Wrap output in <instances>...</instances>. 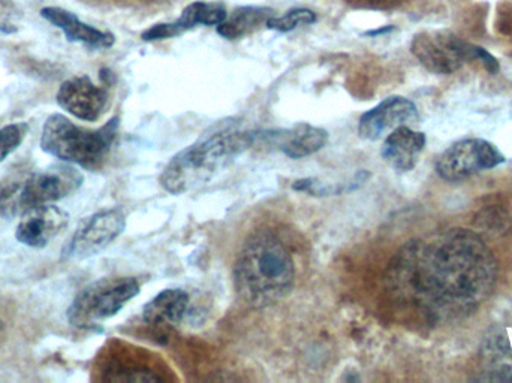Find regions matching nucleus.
Returning <instances> with one entry per match:
<instances>
[{
	"instance_id": "4468645a",
	"label": "nucleus",
	"mask_w": 512,
	"mask_h": 383,
	"mask_svg": "<svg viewBox=\"0 0 512 383\" xmlns=\"http://www.w3.org/2000/svg\"><path fill=\"white\" fill-rule=\"evenodd\" d=\"M227 9L221 3L195 2L180 15L179 20L174 23L156 24L152 29L143 33L144 41H159V39L173 38L179 36L186 30L194 29L197 26H215L227 20Z\"/></svg>"
},
{
	"instance_id": "f03ea898",
	"label": "nucleus",
	"mask_w": 512,
	"mask_h": 383,
	"mask_svg": "<svg viewBox=\"0 0 512 383\" xmlns=\"http://www.w3.org/2000/svg\"><path fill=\"white\" fill-rule=\"evenodd\" d=\"M294 280V259L274 232L261 229L246 238L234 265V286L248 306L265 309L279 303Z\"/></svg>"
},
{
	"instance_id": "4be33fe9",
	"label": "nucleus",
	"mask_w": 512,
	"mask_h": 383,
	"mask_svg": "<svg viewBox=\"0 0 512 383\" xmlns=\"http://www.w3.org/2000/svg\"><path fill=\"white\" fill-rule=\"evenodd\" d=\"M3 324L2 321H0V330H2Z\"/></svg>"
},
{
	"instance_id": "f8f14e48",
	"label": "nucleus",
	"mask_w": 512,
	"mask_h": 383,
	"mask_svg": "<svg viewBox=\"0 0 512 383\" xmlns=\"http://www.w3.org/2000/svg\"><path fill=\"white\" fill-rule=\"evenodd\" d=\"M327 143V131L310 125H297L282 131H256V144L274 147L291 159L315 155Z\"/></svg>"
},
{
	"instance_id": "ddd939ff",
	"label": "nucleus",
	"mask_w": 512,
	"mask_h": 383,
	"mask_svg": "<svg viewBox=\"0 0 512 383\" xmlns=\"http://www.w3.org/2000/svg\"><path fill=\"white\" fill-rule=\"evenodd\" d=\"M68 222V213L62 208L51 204L41 205L23 213L15 238L24 246L42 249L66 228Z\"/></svg>"
},
{
	"instance_id": "f3484780",
	"label": "nucleus",
	"mask_w": 512,
	"mask_h": 383,
	"mask_svg": "<svg viewBox=\"0 0 512 383\" xmlns=\"http://www.w3.org/2000/svg\"><path fill=\"white\" fill-rule=\"evenodd\" d=\"M189 309V295L183 289H165L144 306L143 319L146 324L164 327L183 321Z\"/></svg>"
},
{
	"instance_id": "f257e3e1",
	"label": "nucleus",
	"mask_w": 512,
	"mask_h": 383,
	"mask_svg": "<svg viewBox=\"0 0 512 383\" xmlns=\"http://www.w3.org/2000/svg\"><path fill=\"white\" fill-rule=\"evenodd\" d=\"M495 279L486 244L471 232L448 231L402 247L388 267L387 288L403 306L442 319L478 306Z\"/></svg>"
},
{
	"instance_id": "20e7f679",
	"label": "nucleus",
	"mask_w": 512,
	"mask_h": 383,
	"mask_svg": "<svg viewBox=\"0 0 512 383\" xmlns=\"http://www.w3.org/2000/svg\"><path fill=\"white\" fill-rule=\"evenodd\" d=\"M119 131L114 117L99 129H86L62 114H51L42 126L41 149L65 164L95 171L104 165Z\"/></svg>"
},
{
	"instance_id": "6e6552de",
	"label": "nucleus",
	"mask_w": 512,
	"mask_h": 383,
	"mask_svg": "<svg viewBox=\"0 0 512 383\" xmlns=\"http://www.w3.org/2000/svg\"><path fill=\"white\" fill-rule=\"evenodd\" d=\"M505 156L495 144L481 138L457 141L436 161V173L447 182H460L504 164Z\"/></svg>"
},
{
	"instance_id": "0eeeda50",
	"label": "nucleus",
	"mask_w": 512,
	"mask_h": 383,
	"mask_svg": "<svg viewBox=\"0 0 512 383\" xmlns=\"http://www.w3.org/2000/svg\"><path fill=\"white\" fill-rule=\"evenodd\" d=\"M411 50L427 71L448 75L459 71L468 60H478L481 47L448 30H430L415 36Z\"/></svg>"
},
{
	"instance_id": "7ed1b4c3",
	"label": "nucleus",
	"mask_w": 512,
	"mask_h": 383,
	"mask_svg": "<svg viewBox=\"0 0 512 383\" xmlns=\"http://www.w3.org/2000/svg\"><path fill=\"white\" fill-rule=\"evenodd\" d=\"M256 146V131L218 132L177 153L161 176L165 191L180 195L204 185L240 153Z\"/></svg>"
},
{
	"instance_id": "a211bd4d",
	"label": "nucleus",
	"mask_w": 512,
	"mask_h": 383,
	"mask_svg": "<svg viewBox=\"0 0 512 383\" xmlns=\"http://www.w3.org/2000/svg\"><path fill=\"white\" fill-rule=\"evenodd\" d=\"M273 17L270 9L265 8H240L233 12L230 20L219 24V35L228 39L242 38L255 30L259 24L267 23L268 18Z\"/></svg>"
},
{
	"instance_id": "dca6fc26",
	"label": "nucleus",
	"mask_w": 512,
	"mask_h": 383,
	"mask_svg": "<svg viewBox=\"0 0 512 383\" xmlns=\"http://www.w3.org/2000/svg\"><path fill=\"white\" fill-rule=\"evenodd\" d=\"M41 15L54 26L60 27L69 41L83 42L93 48H110L114 44V36L111 33L101 32L83 23L65 9L45 8L42 9Z\"/></svg>"
},
{
	"instance_id": "1a4fd4ad",
	"label": "nucleus",
	"mask_w": 512,
	"mask_h": 383,
	"mask_svg": "<svg viewBox=\"0 0 512 383\" xmlns=\"http://www.w3.org/2000/svg\"><path fill=\"white\" fill-rule=\"evenodd\" d=\"M126 228V217L120 208H107L84 219L63 249V259L78 261L90 258L110 246Z\"/></svg>"
},
{
	"instance_id": "2eb2a0df",
	"label": "nucleus",
	"mask_w": 512,
	"mask_h": 383,
	"mask_svg": "<svg viewBox=\"0 0 512 383\" xmlns=\"http://www.w3.org/2000/svg\"><path fill=\"white\" fill-rule=\"evenodd\" d=\"M426 147V135L408 125L399 126L385 138L382 158L397 173H408L417 165L420 153Z\"/></svg>"
},
{
	"instance_id": "423d86ee",
	"label": "nucleus",
	"mask_w": 512,
	"mask_h": 383,
	"mask_svg": "<svg viewBox=\"0 0 512 383\" xmlns=\"http://www.w3.org/2000/svg\"><path fill=\"white\" fill-rule=\"evenodd\" d=\"M140 294L135 277H104L78 292L68 309V322L78 330H93L113 318Z\"/></svg>"
},
{
	"instance_id": "9b49d317",
	"label": "nucleus",
	"mask_w": 512,
	"mask_h": 383,
	"mask_svg": "<svg viewBox=\"0 0 512 383\" xmlns=\"http://www.w3.org/2000/svg\"><path fill=\"white\" fill-rule=\"evenodd\" d=\"M57 104L75 119L96 122L104 114L107 92L89 77H75L60 86Z\"/></svg>"
},
{
	"instance_id": "9d476101",
	"label": "nucleus",
	"mask_w": 512,
	"mask_h": 383,
	"mask_svg": "<svg viewBox=\"0 0 512 383\" xmlns=\"http://www.w3.org/2000/svg\"><path fill=\"white\" fill-rule=\"evenodd\" d=\"M418 111L414 102L403 96H391L361 117L358 134L363 140L376 141L399 126L417 122Z\"/></svg>"
},
{
	"instance_id": "412c9836",
	"label": "nucleus",
	"mask_w": 512,
	"mask_h": 383,
	"mask_svg": "<svg viewBox=\"0 0 512 383\" xmlns=\"http://www.w3.org/2000/svg\"><path fill=\"white\" fill-rule=\"evenodd\" d=\"M352 3H360V5H376V3L382 2V0H349Z\"/></svg>"
},
{
	"instance_id": "aec40b11",
	"label": "nucleus",
	"mask_w": 512,
	"mask_h": 383,
	"mask_svg": "<svg viewBox=\"0 0 512 383\" xmlns=\"http://www.w3.org/2000/svg\"><path fill=\"white\" fill-rule=\"evenodd\" d=\"M29 132L26 123H14L0 129V162L5 161L23 143Z\"/></svg>"
},
{
	"instance_id": "39448f33",
	"label": "nucleus",
	"mask_w": 512,
	"mask_h": 383,
	"mask_svg": "<svg viewBox=\"0 0 512 383\" xmlns=\"http://www.w3.org/2000/svg\"><path fill=\"white\" fill-rule=\"evenodd\" d=\"M84 176L72 164L53 165L33 174L23 185H12L0 192V216L12 219L41 205L53 204L83 186Z\"/></svg>"
},
{
	"instance_id": "6ab92c4d",
	"label": "nucleus",
	"mask_w": 512,
	"mask_h": 383,
	"mask_svg": "<svg viewBox=\"0 0 512 383\" xmlns=\"http://www.w3.org/2000/svg\"><path fill=\"white\" fill-rule=\"evenodd\" d=\"M316 20L315 12L310 9H292L286 12L282 17L268 18L265 26L268 29L277 30V32H289V30L297 29L298 26H306L312 24Z\"/></svg>"
}]
</instances>
